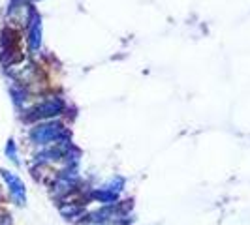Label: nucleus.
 <instances>
[{"label": "nucleus", "mask_w": 250, "mask_h": 225, "mask_svg": "<svg viewBox=\"0 0 250 225\" xmlns=\"http://www.w3.org/2000/svg\"><path fill=\"white\" fill-rule=\"evenodd\" d=\"M6 180L10 182V186H12V193H13V197L17 201H23V186H21V182L15 178V176H12V175H8L6 173Z\"/></svg>", "instance_id": "1"}]
</instances>
